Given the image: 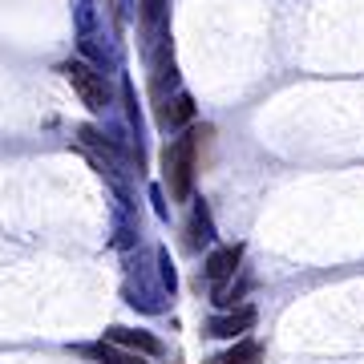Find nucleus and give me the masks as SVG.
<instances>
[{
    "mask_svg": "<svg viewBox=\"0 0 364 364\" xmlns=\"http://www.w3.org/2000/svg\"><path fill=\"white\" fill-rule=\"evenodd\" d=\"M255 360H259V344L255 340H239L235 348H227L223 356H215L207 364H255Z\"/></svg>",
    "mask_w": 364,
    "mask_h": 364,
    "instance_id": "9",
    "label": "nucleus"
},
{
    "mask_svg": "<svg viewBox=\"0 0 364 364\" xmlns=\"http://www.w3.org/2000/svg\"><path fill=\"white\" fill-rule=\"evenodd\" d=\"M239 259H243V247H239V243H235V247H219V251H210L207 267H203V275H207V284L223 287V284H227V279L235 275Z\"/></svg>",
    "mask_w": 364,
    "mask_h": 364,
    "instance_id": "5",
    "label": "nucleus"
},
{
    "mask_svg": "<svg viewBox=\"0 0 364 364\" xmlns=\"http://www.w3.org/2000/svg\"><path fill=\"white\" fill-rule=\"evenodd\" d=\"M195 117V102L186 97V93H178L174 102H166V109H162V126L166 130H178L182 122H191Z\"/></svg>",
    "mask_w": 364,
    "mask_h": 364,
    "instance_id": "8",
    "label": "nucleus"
},
{
    "mask_svg": "<svg viewBox=\"0 0 364 364\" xmlns=\"http://www.w3.org/2000/svg\"><path fill=\"white\" fill-rule=\"evenodd\" d=\"M255 328V308H235L227 316H215L207 320V336H219V340H239L243 332Z\"/></svg>",
    "mask_w": 364,
    "mask_h": 364,
    "instance_id": "3",
    "label": "nucleus"
},
{
    "mask_svg": "<svg viewBox=\"0 0 364 364\" xmlns=\"http://www.w3.org/2000/svg\"><path fill=\"white\" fill-rule=\"evenodd\" d=\"M203 243H210V219L198 210L195 223H191V247H203Z\"/></svg>",
    "mask_w": 364,
    "mask_h": 364,
    "instance_id": "10",
    "label": "nucleus"
},
{
    "mask_svg": "<svg viewBox=\"0 0 364 364\" xmlns=\"http://www.w3.org/2000/svg\"><path fill=\"white\" fill-rule=\"evenodd\" d=\"M105 340L109 344H117V348H130V352H142V356H162V340L150 336V332H142V328H109L105 332Z\"/></svg>",
    "mask_w": 364,
    "mask_h": 364,
    "instance_id": "4",
    "label": "nucleus"
},
{
    "mask_svg": "<svg viewBox=\"0 0 364 364\" xmlns=\"http://www.w3.org/2000/svg\"><path fill=\"white\" fill-rule=\"evenodd\" d=\"M195 166H198V130H186L162 154V174H166V186H170L174 203L191 198V191H195Z\"/></svg>",
    "mask_w": 364,
    "mask_h": 364,
    "instance_id": "1",
    "label": "nucleus"
},
{
    "mask_svg": "<svg viewBox=\"0 0 364 364\" xmlns=\"http://www.w3.org/2000/svg\"><path fill=\"white\" fill-rule=\"evenodd\" d=\"M85 356H93L97 364H146L150 356H142V352H130V348H117V344H93V348H81Z\"/></svg>",
    "mask_w": 364,
    "mask_h": 364,
    "instance_id": "6",
    "label": "nucleus"
},
{
    "mask_svg": "<svg viewBox=\"0 0 364 364\" xmlns=\"http://www.w3.org/2000/svg\"><path fill=\"white\" fill-rule=\"evenodd\" d=\"M77 138H81V146H85V150H97V154H102V166L109 170V174H114V170H117V150H114V146L105 142L102 134L93 130V126H81Z\"/></svg>",
    "mask_w": 364,
    "mask_h": 364,
    "instance_id": "7",
    "label": "nucleus"
},
{
    "mask_svg": "<svg viewBox=\"0 0 364 364\" xmlns=\"http://www.w3.org/2000/svg\"><path fill=\"white\" fill-rule=\"evenodd\" d=\"M61 73L69 77V85L77 90V97L90 105L93 114H105V105H109V85H105V73H97L93 65L85 61H65Z\"/></svg>",
    "mask_w": 364,
    "mask_h": 364,
    "instance_id": "2",
    "label": "nucleus"
}]
</instances>
